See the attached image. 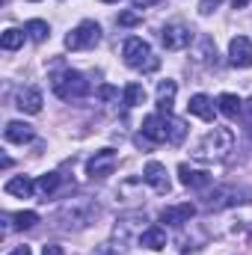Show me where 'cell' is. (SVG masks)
I'll use <instances>...</instances> for the list:
<instances>
[{
    "label": "cell",
    "mask_w": 252,
    "mask_h": 255,
    "mask_svg": "<svg viewBox=\"0 0 252 255\" xmlns=\"http://www.w3.org/2000/svg\"><path fill=\"white\" fill-rule=\"evenodd\" d=\"M142 223H145V214H136V211H133V214H125V217L116 223L113 238H116V244H119L122 250H125V244L130 241V235H133L136 229H139V232H145V229H142Z\"/></svg>",
    "instance_id": "9"
},
{
    "label": "cell",
    "mask_w": 252,
    "mask_h": 255,
    "mask_svg": "<svg viewBox=\"0 0 252 255\" xmlns=\"http://www.w3.org/2000/svg\"><path fill=\"white\" fill-rule=\"evenodd\" d=\"M229 60H232V65H238V68H250L252 65V39L235 36L232 45H229Z\"/></svg>",
    "instance_id": "10"
},
{
    "label": "cell",
    "mask_w": 252,
    "mask_h": 255,
    "mask_svg": "<svg viewBox=\"0 0 252 255\" xmlns=\"http://www.w3.org/2000/svg\"><path fill=\"white\" fill-rule=\"evenodd\" d=\"M15 107H18L21 113H39V110H42V92H39L36 86H24V89H18V95H15Z\"/></svg>",
    "instance_id": "14"
},
{
    "label": "cell",
    "mask_w": 252,
    "mask_h": 255,
    "mask_svg": "<svg viewBox=\"0 0 252 255\" xmlns=\"http://www.w3.org/2000/svg\"><path fill=\"white\" fill-rule=\"evenodd\" d=\"M136 21H139V12H122V15H119V24H125V27L136 24Z\"/></svg>",
    "instance_id": "28"
},
{
    "label": "cell",
    "mask_w": 252,
    "mask_h": 255,
    "mask_svg": "<svg viewBox=\"0 0 252 255\" xmlns=\"http://www.w3.org/2000/svg\"><path fill=\"white\" fill-rule=\"evenodd\" d=\"M12 220H15V229H33L39 223V214L36 211H18Z\"/></svg>",
    "instance_id": "27"
},
{
    "label": "cell",
    "mask_w": 252,
    "mask_h": 255,
    "mask_svg": "<svg viewBox=\"0 0 252 255\" xmlns=\"http://www.w3.org/2000/svg\"><path fill=\"white\" fill-rule=\"evenodd\" d=\"M175 92H178L175 80H160V83H157V113H163V116H172Z\"/></svg>",
    "instance_id": "15"
},
{
    "label": "cell",
    "mask_w": 252,
    "mask_h": 255,
    "mask_svg": "<svg viewBox=\"0 0 252 255\" xmlns=\"http://www.w3.org/2000/svg\"><path fill=\"white\" fill-rule=\"evenodd\" d=\"M42 255H65V253H63V247H54V244H51V247L42 250Z\"/></svg>",
    "instance_id": "32"
},
{
    "label": "cell",
    "mask_w": 252,
    "mask_h": 255,
    "mask_svg": "<svg viewBox=\"0 0 252 255\" xmlns=\"http://www.w3.org/2000/svg\"><path fill=\"white\" fill-rule=\"evenodd\" d=\"M122 57H125L127 68H133V71H157V65H160V60L151 51V45L142 42V39H136V36L125 42Z\"/></svg>",
    "instance_id": "4"
},
{
    "label": "cell",
    "mask_w": 252,
    "mask_h": 255,
    "mask_svg": "<svg viewBox=\"0 0 252 255\" xmlns=\"http://www.w3.org/2000/svg\"><path fill=\"white\" fill-rule=\"evenodd\" d=\"M232 145H235V133L229 128L214 125V130H208L202 136V142L196 145L193 157H199V160H220V157H226L232 151Z\"/></svg>",
    "instance_id": "1"
},
{
    "label": "cell",
    "mask_w": 252,
    "mask_h": 255,
    "mask_svg": "<svg viewBox=\"0 0 252 255\" xmlns=\"http://www.w3.org/2000/svg\"><path fill=\"white\" fill-rule=\"evenodd\" d=\"M187 110L193 116H199V119H205V122H211L214 119V101L208 98V95H193L187 104Z\"/></svg>",
    "instance_id": "21"
},
{
    "label": "cell",
    "mask_w": 252,
    "mask_h": 255,
    "mask_svg": "<svg viewBox=\"0 0 252 255\" xmlns=\"http://www.w3.org/2000/svg\"><path fill=\"white\" fill-rule=\"evenodd\" d=\"M24 33H27L33 42H45V39L51 36V27H48V21H42V18H33V21H27Z\"/></svg>",
    "instance_id": "22"
},
{
    "label": "cell",
    "mask_w": 252,
    "mask_h": 255,
    "mask_svg": "<svg viewBox=\"0 0 252 255\" xmlns=\"http://www.w3.org/2000/svg\"><path fill=\"white\" fill-rule=\"evenodd\" d=\"M142 181L145 184H151L157 193H169V175H166V166L163 163H157V160H148L145 163V169H142Z\"/></svg>",
    "instance_id": "11"
},
{
    "label": "cell",
    "mask_w": 252,
    "mask_h": 255,
    "mask_svg": "<svg viewBox=\"0 0 252 255\" xmlns=\"http://www.w3.org/2000/svg\"><path fill=\"white\" fill-rule=\"evenodd\" d=\"M98 98H104V101L119 98V89H113V86H101V89H98Z\"/></svg>",
    "instance_id": "29"
},
{
    "label": "cell",
    "mask_w": 252,
    "mask_h": 255,
    "mask_svg": "<svg viewBox=\"0 0 252 255\" xmlns=\"http://www.w3.org/2000/svg\"><path fill=\"white\" fill-rule=\"evenodd\" d=\"M160 42H163L166 51H184L190 42H193V33H190V27H184V24H166L163 33H160Z\"/></svg>",
    "instance_id": "8"
},
{
    "label": "cell",
    "mask_w": 252,
    "mask_h": 255,
    "mask_svg": "<svg viewBox=\"0 0 252 255\" xmlns=\"http://www.w3.org/2000/svg\"><path fill=\"white\" fill-rule=\"evenodd\" d=\"M95 214H98V208H95L92 199H71V202H65L63 208H60L57 223L65 232H77V229H86Z\"/></svg>",
    "instance_id": "2"
},
{
    "label": "cell",
    "mask_w": 252,
    "mask_h": 255,
    "mask_svg": "<svg viewBox=\"0 0 252 255\" xmlns=\"http://www.w3.org/2000/svg\"><path fill=\"white\" fill-rule=\"evenodd\" d=\"M151 3H160V0H136V9L139 6H151Z\"/></svg>",
    "instance_id": "36"
},
{
    "label": "cell",
    "mask_w": 252,
    "mask_h": 255,
    "mask_svg": "<svg viewBox=\"0 0 252 255\" xmlns=\"http://www.w3.org/2000/svg\"><path fill=\"white\" fill-rule=\"evenodd\" d=\"M119 250H122V247H113V244H104V247H101V250H98L95 255H119Z\"/></svg>",
    "instance_id": "31"
},
{
    "label": "cell",
    "mask_w": 252,
    "mask_h": 255,
    "mask_svg": "<svg viewBox=\"0 0 252 255\" xmlns=\"http://www.w3.org/2000/svg\"><path fill=\"white\" fill-rule=\"evenodd\" d=\"M98 42H101V27L95 21H80L65 36V48L68 51H86V48H95Z\"/></svg>",
    "instance_id": "5"
},
{
    "label": "cell",
    "mask_w": 252,
    "mask_h": 255,
    "mask_svg": "<svg viewBox=\"0 0 252 255\" xmlns=\"http://www.w3.org/2000/svg\"><path fill=\"white\" fill-rule=\"evenodd\" d=\"M125 104L127 107H139V104H145V89H142L139 83H127L125 86Z\"/></svg>",
    "instance_id": "26"
},
{
    "label": "cell",
    "mask_w": 252,
    "mask_h": 255,
    "mask_svg": "<svg viewBox=\"0 0 252 255\" xmlns=\"http://www.w3.org/2000/svg\"><path fill=\"white\" fill-rule=\"evenodd\" d=\"M193 217H196V205H190V202L172 205V208H163V211H160V220H163L166 226H187Z\"/></svg>",
    "instance_id": "13"
},
{
    "label": "cell",
    "mask_w": 252,
    "mask_h": 255,
    "mask_svg": "<svg viewBox=\"0 0 252 255\" xmlns=\"http://www.w3.org/2000/svg\"><path fill=\"white\" fill-rule=\"evenodd\" d=\"M3 136H6L9 142H21V145H24V142H30L36 133H33V128L27 125V122H9V125L3 128Z\"/></svg>",
    "instance_id": "17"
},
{
    "label": "cell",
    "mask_w": 252,
    "mask_h": 255,
    "mask_svg": "<svg viewBox=\"0 0 252 255\" xmlns=\"http://www.w3.org/2000/svg\"><path fill=\"white\" fill-rule=\"evenodd\" d=\"M252 0H232V6H235V9H244V6H250Z\"/></svg>",
    "instance_id": "35"
},
{
    "label": "cell",
    "mask_w": 252,
    "mask_h": 255,
    "mask_svg": "<svg viewBox=\"0 0 252 255\" xmlns=\"http://www.w3.org/2000/svg\"><path fill=\"white\" fill-rule=\"evenodd\" d=\"M51 86H54V92H57L63 101H77V98H83V95L89 92V80H86L80 71H74V68L57 71V74L51 77Z\"/></svg>",
    "instance_id": "3"
},
{
    "label": "cell",
    "mask_w": 252,
    "mask_h": 255,
    "mask_svg": "<svg viewBox=\"0 0 252 255\" xmlns=\"http://www.w3.org/2000/svg\"><path fill=\"white\" fill-rule=\"evenodd\" d=\"M116 151L113 148H101V151H95L89 160H86V175L89 178H107V175H113V169H116Z\"/></svg>",
    "instance_id": "7"
},
{
    "label": "cell",
    "mask_w": 252,
    "mask_h": 255,
    "mask_svg": "<svg viewBox=\"0 0 252 255\" xmlns=\"http://www.w3.org/2000/svg\"><path fill=\"white\" fill-rule=\"evenodd\" d=\"M217 107H220V113L229 116V119H238V116L244 113V101H241L238 95H232V92H223V95L217 98Z\"/></svg>",
    "instance_id": "19"
},
{
    "label": "cell",
    "mask_w": 252,
    "mask_h": 255,
    "mask_svg": "<svg viewBox=\"0 0 252 255\" xmlns=\"http://www.w3.org/2000/svg\"><path fill=\"white\" fill-rule=\"evenodd\" d=\"M24 30H15V27H9L6 33H3V39H0V45H3V51H15V48H21L24 45Z\"/></svg>",
    "instance_id": "24"
},
{
    "label": "cell",
    "mask_w": 252,
    "mask_h": 255,
    "mask_svg": "<svg viewBox=\"0 0 252 255\" xmlns=\"http://www.w3.org/2000/svg\"><path fill=\"white\" fill-rule=\"evenodd\" d=\"M139 247H145V250H163L166 247V232L160 226H148L139 235Z\"/></svg>",
    "instance_id": "20"
},
{
    "label": "cell",
    "mask_w": 252,
    "mask_h": 255,
    "mask_svg": "<svg viewBox=\"0 0 252 255\" xmlns=\"http://www.w3.org/2000/svg\"><path fill=\"white\" fill-rule=\"evenodd\" d=\"M9 255H33V253H30V247H15Z\"/></svg>",
    "instance_id": "34"
},
{
    "label": "cell",
    "mask_w": 252,
    "mask_h": 255,
    "mask_svg": "<svg viewBox=\"0 0 252 255\" xmlns=\"http://www.w3.org/2000/svg\"><path fill=\"white\" fill-rule=\"evenodd\" d=\"M178 178H181L184 187H193V190H205V187H211V175L202 172V169H190L187 163L178 166Z\"/></svg>",
    "instance_id": "16"
},
{
    "label": "cell",
    "mask_w": 252,
    "mask_h": 255,
    "mask_svg": "<svg viewBox=\"0 0 252 255\" xmlns=\"http://www.w3.org/2000/svg\"><path fill=\"white\" fill-rule=\"evenodd\" d=\"M166 128H169V142H172V145H181V142H184V136H187V125H184L181 119L166 116Z\"/></svg>",
    "instance_id": "23"
},
{
    "label": "cell",
    "mask_w": 252,
    "mask_h": 255,
    "mask_svg": "<svg viewBox=\"0 0 252 255\" xmlns=\"http://www.w3.org/2000/svg\"><path fill=\"white\" fill-rule=\"evenodd\" d=\"M104 3H119V0H104Z\"/></svg>",
    "instance_id": "37"
},
{
    "label": "cell",
    "mask_w": 252,
    "mask_h": 255,
    "mask_svg": "<svg viewBox=\"0 0 252 255\" xmlns=\"http://www.w3.org/2000/svg\"><path fill=\"white\" fill-rule=\"evenodd\" d=\"M60 181H63L60 172H48V175H42V178L36 181V190L42 193V196H51V193L60 187Z\"/></svg>",
    "instance_id": "25"
},
{
    "label": "cell",
    "mask_w": 252,
    "mask_h": 255,
    "mask_svg": "<svg viewBox=\"0 0 252 255\" xmlns=\"http://www.w3.org/2000/svg\"><path fill=\"white\" fill-rule=\"evenodd\" d=\"M217 6H220V0H202V3H199V12H202V15H211Z\"/></svg>",
    "instance_id": "30"
},
{
    "label": "cell",
    "mask_w": 252,
    "mask_h": 255,
    "mask_svg": "<svg viewBox=\"0 0 252 255\" xmlns=\"http://www.w3.org/2000/svg\"><path fill=\"white\" fill-rule=\"evenodd\" d=\"M3 190L9 193V196H18V199H30L33 190H36V184L27 178V175H15V178H9L6 181V187Z\"/></svg>",
    "instance_id": "18"
},
{
    "label": "cell",
    "mask_w": 252,
    "mask_h": 255,
    "mask_svg": "<svg viewBox=\"0 0 252 255\" xmlns=\"http://www.w3.org/2000/svg\"><path fill=\"white\" fill-rule=\"evenodd\" d=\"M33 3H39V0H33Z\"/></svg>",
    "instance_id": "38"
},
{
    "label": "cell",
    "mask_w": 252,
    "mask_h": 255,
    "mask_svg": "<svg viewBox=\"0 0 252 255\" xmlns=\"http://www.w3.org/2000/svg\"><path fill=\"white\" fill-rule=\"evenodd\" d=\"M244 116H247V125H250V130H252V98H250V104L244 107Z\"/></svg>",
    "instance_id": "33"
},
{
    "label": "cell",
    "mask_w": 252,
    "mask_h": 255,
    "mask_svg": "<svg viewBox=\"0 0 252 255\" xmlns=\"http://www.w3.org/2000/svg\"><path fill=\"white\" fill-rule=\"evenodd\" d=\"M142 136H145L148 142H163V139H169V128H166V116H163V113L145 116V119H142Z\"/></svg>",
    "instance_id": "12"
},
{
    "label": "cell",
    "mask_w": 252,
    "mask_h": 255,
    "mask_svg": "<svg viewBox=\"0 0 252 255\" xmlns=\"http://www.w3.org/2000/svg\"><path fill=\"white\" fill-rule=\"evenodd\" d=\"M247 190H241V187H214V190L205 196V208L208 211H223V208H232V205H241V202H247L244 199Z\"/></svg>",
    "instance_id": "6"
}]
</instances>
